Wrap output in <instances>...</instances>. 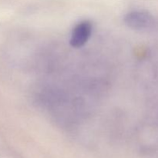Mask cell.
Instances as JSON below:
<instances>
[{
    "mask_svg": "<svg viewBox=\"0 0 158 158\" xmlns=\"http://www.w3.org/2000/svg\"><path fill=\"white\" fill-rule=\"evenodd\" d=\"M125 24L136 30H143L152 27L154 24V16L146 11H134L124 17Z\"/></svg>",
    "mask_w": 158,
    "mask_h": 158,
    "instance_id": "1",
    "label": "cell"
},
{
    "mask_svg": "<svg viewBox=\"0 0 158 158\" xmlns=\"http://www.w3.org/2000/svg\"><path fill=\"white\" fill-rule=\"evenodd\" d=\"M93 26L90 22L83 21L74 27L69 43L73 47L80 48L84 46L92 33Z\"/></svg>",
    "mask_w": 158,
    "mask_h": 158,
    "instance_id": "2",
    "label": "cell"
}]
</instances>
